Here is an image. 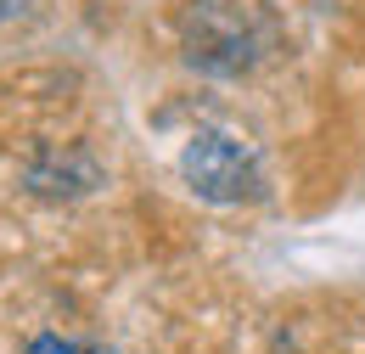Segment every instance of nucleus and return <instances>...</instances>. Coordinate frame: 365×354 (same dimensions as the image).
Masks as SVG:
<instances>
[{
    "instance_id": "nucleus-1",
    "label": "nucleus",
    "mask_w": 365,
    "mask_h": 354,
    "mask_svg": "<svg viewBox=\"0 0 365 354\" xmlns=\"http://www.w3.org/2000/svg\"><path fill=\"white\" fill-rule=\"evenodd\" d=\"M180 180L202 203H259L264 197V169L253 146L230 130H197L180 146Z\"/></svg>"
},
{
    "instance_id": "nucleus-2",
    "label": "nucleus",
    "mask_w": 365,
    "mask_h": 354,
    "mask_svg": "<svg viewBox=\"0 0 365 354\" xmlns=\"http://www.w3.org/2000/svg\"><path fill=\"white\" fill-rule=\"evenodd\" d=\"M253 17L236 0H191L185 11V56L208 74H242L253 68Z\"/></svg>"
},
{
    "instance_id": "nucleus-3",
    "label": "nucleus",
    "mask_w": 365,
    "mask_h": 354,
    "mask_svg": "<svg viewBox=\"0 0 365 354\" xmlns=\"http://www.w3.org/2000/svg\"><path fill=\"white\" fill-rule=\"evenodd\" d=\"M23 354H96V349H85V343H73V338H56V332H40L34 343Z\"/></svg>"
},
{
    "instance_id": "nucleus-4",
    "label": "nucleus",
    "mask_w": 365,
    "mask_h": 354,
    "mask_svg": "<svg viewBox=\"0 0 365 354\" xmlns=\"http://www.w3.org/2000/svg\"><path fill=\"white\" fill-rule=\"evenodd\" d=\"M34 0H0V23H11V17H23Z\"/></svg>"
}]
</instances>
